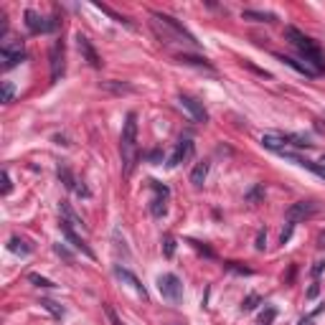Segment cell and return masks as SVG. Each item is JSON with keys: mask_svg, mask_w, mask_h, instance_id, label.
<instances>
[{"mask_svg": "<svg viewBox=\"0 0 325 325\" xmlns=\"http://www.w3.org/2000/svg\"><path fill=\"white\" fill-rule=\"evenodd\" d=\"M226 267L231 269V272H239V275H251V269H249V267H242V264H237V262H229Z\"/></svg>", "mask_w": 325, "mask_h": 325, "instance_id": "cell-35", "label": "cell"}, {"mask_svg": "<svg viewBox=\"0 0 325 325\" xmlns=\"http://www.w3.org/2000/svg\"><path fill=\"white\" fill-rule=\"evenodd\" d=\"M175 61H178V64H186V66H198V69L213 71V64H211L206 56H196V53H178Z\"/></svg>", "mask_w": 325, "mask_h": 325, "instance_id": "cell-15", "label": "cell"}, {"mask_svg": "<svg viewBox=\"0 0 325 325\" xmlns=\"http://www.w3.org/2000/svg\"><path fill=\"white\" fill-rule=\"evenodd\" d=\"M158 287H160V295L165 300H170V302H180V297H183V284H180V280L170 272L158 280Z\"/></svg>", "mask_w": 325, "mask_h": 325, "instance_id": "cell-7", "label": "cell"}, {"mask_svg": "<svg viewBox=\"0 0 325 325\" xmlns=\"http://www.w3.org/2000/svg\"><path fill=\"white\" fill-rule=\"evenodd\" d=\"M148 160H150V162H155V165H158V162L162 160V153H160V150H150V153H148Z\"/></svg>", "mask_w": 325, "mask_h": 325, "instance_id": "cell-41", "label": "cell"}, {"mask_svg": "<svg viewBox=\"0 0 325 325\" xmlns=\"http://www.w3.org/2000/svg\"><path fill=\"white\" fill-rule=\"evenodd\" d=\"M41 308H43V310H48L53 318H59V320L64 318V308H61L59 302H53V300H41Z\"/></svg>", "mask_w": 325, "mask_h": 325, "instance_id": "cell-27", "label": "cell"}, {"mask_svg": "<svg viewBox=\"0 0 325 325\" xmlns=\"http://www.w3.org/2000/svg\"><path fill=\"white\" fill-rule=\"evenodd\" d=\"M325 272V259H318L315 264H313V277H320Z\"/></svg>", "mask_w": 325, "mask_h": 325, "instance_id": "cell-38", "label": "cell"}, {"mask_svg": "<svg viewBox=\"0 0 325 325\" xmlns=\"http://www.w3.org/2000/svg\"><path fill=\"white\" fill-rule=\"evenodd\" d=\"M178 104L183 107V110L191 115V120L193 122H201V124H206L208 122V112L203 110V104L198 102V99H193V97H188V94H178Z\"/></svg>", "mask_w": 325, "mask_h": 325, "instance_id": "cell-9", "label": "cell"}, {"mask_svg": "<svg viewBox=\"0 0 325 325\" xmlns=\"http://www.w3.org/2000/svg\"><path fill=\"white\" fill-rule=\"evenodd\" d=\"M284 39L300 51V56L305 59V64H308L315 74H323V71H325V56H323L320 46L310 39V36H305V33L297 31L295 26H287V28H284Z\"/></svg>", "mask_w": 325, "mask_h": 325, "instance_id": "cell-2", "label": "cell"}, {"mask_svg": "<svg viewBox=\"0 0 325 325\" xmlns=\"http://www.w3.org/2000/svg\"><path fill=\"white\" fill-rule=\"evenodd\" d=\"M102 89H107V92H115V94H132L135 92V86L132 84H124V81H102Z\"/></svg>", "mask_w": 325, "mask_h": 325, "instance_id": "cell-19", "label": "cell"}, {"mask_svg": "<svg viewBox=\"0 0 325 325\" xmlns=\"http://www.w3.org/2000/svg\"><path fill=\"white\" fill-rule=\"evenodd\" d=\"M8 249L13 251V254H23V257H28L31 251H33V246H31L28 242L18 239V237H10V242H8Z\"/></svg>", "mask_w": 325, "mask_h": 325, "instance_id": "cell-22", "label": "cell"}, {"mask_svg": "<svg viewBox=\"0 0 325 325\" xmlns=\"http://www.w3.org/2000/svg\"><path fill=\"white\" fill-rule=\"evenodd\" d=\"M115 275H117L122 282H127L137 295H142V300H148V290H145V284H142V282H140V280L130 272V269H124V267H115Z\"/></svg>", "mask_w": 325, "mask_h": 325, "instance_id": "cell-13", "label": "cell"}, {"mask_svg": "<svg viewBox=\"0 0 325 325\" xmlns=\"http://www.w3.org/2000/svg\"><path fill=\"white\" fill-rule=\"evenodd\" d=\"M292 231H295V224L292 221H287V226H284V231L280 234V244H287L292 239Z\"/></svg>", "mask_w": 325, "mask_h": 325, "instance_id": "cell-31", "label": "cell"}, {"mask_svg": "<svg viewBox=\"0 0 325 325\" xmlns=\"http://www.w3.org/2000/svg\"><path fill=\"white\" fill-rule=\"evenodd\" d=\"M320 165H323V168H325V155H323V158H320Z\"/></svg>", "mask_w": 325, "mask_h": 325, "instance_id": "cell-45", "label": "cell"}, {"mask_svg": "<svg viewBox=\"0 0 325 325\" xmlns=\"http://www.w3.org/2000/svg\"><path fill=\"white\" fill-rule=\"evenodd\" d=\"M208 175V160H201V162H196V168L191 170V183L196 188H201L203 186V180Z\"/></svg>", "mask_w": 325, "mask_h": 325, "instance_id": "cell-18", "label": "cell"}, {"mask_svg": "<svg viewBox=\"0 0 325 325\" xmlns=\"http://www.w3.org/2000/svg\"><path fill=\"white\" fill-rule=\"evenodd\" d=\"M262 196H264V188H262V186H254V188H251V191L246 193V201H251V203H254V201H259Z\"/></svg>", "mask_w": 325, "mask_h": 325, "instance_id": "cell-33", "label": "cell"}, {"mask_svg": "<svg viewBox=\"0 0 325 325\" xmlns=\"http://www.w3.org/2000/svg\"><path fill=\"white\" fill-rule=\"evenodd\" d=\"M28 282H33L36 287H56L51 280H46V277H41V275H36V272H31V275H28Z\"/></svg>", "mask_w": 325, "mask_h": 325, "instance_id": "cell-29", "label": "cell"}, {"mask_svg": "<svg viewBox=\"0 0 325 325\" xmlns=\"http://www.w3.org/2000/svg\"><path fill=\"white\" fill-rule=\"evenodd\" d=\"M150 18H153L150 28L155 31V36H158L160 43H178V46H193V48L201 46L183 26L175 21V18H170V15H165V13H153Z\"/></svg>", "mask_w": 325, "mask_h": 325, "instance_id": "cell-1", "label": "cell"}, {"mask_svg": "<svg viewBox=\"0 0 325 325\" xmlns=\"http://www.w3.org/2000/svg\"><path fill=\"white\" fill-rule=\"evenodd\" d=\"M275 315H277V310L275 308H269L262 318H259V325H272V320H275Z\"/></svg>", "mask_w": 325, "mask_h": 325, "instance_id": "cell-34", "label": "cell"}, {"mask_svg": "<svg viewBox=\"0 0 325 325\" xmlns=\"http://www.w3.org/2000/svg\"><path fill=\"white\" fill-rule=\"evenodd\" d=\"M168 198L165 196H158V198H153V201H150V213L155 216V219H162V216H165L168 213Z\"/></svg>", "mask_w": 325, "mask_h": 325, "instance_id": "cell-23", "label": "cell"}, {"mask_svg": "<svg viewBox=\"0 0 325 325\" xmlns=\"http://www.w3.org/2000/svg\"><path fill=\"white\" fill-rule=\"evenodd\" d=\"M61 219H64V221H69L71 226H77V229H86L84 219H81V216H79L74 208L69 206V201H61Z\"/></svg>", "mask_w": 325, "mask_h": 325, "instance_id": "cell-16", "label": "cell"}, {"mask_svg": "<svg viewBox=\"0 0 325 325\" xmlns=\"http://www.w3.org/2000/svg\"><path fill=\"white\" fill-rule=\"evenodd\" d=\"M162 254H165V259H173V254H175V239L170 234L162 237Z\"/></svg>", "mask_w": 325, "mask_h": 325, "instance_id": "cell-28", "label": "cell"}, {"mask_svg": "<svg viewBox=\"0 0 325 325\" xmlns=\"http://www.w3.org/2000/svg\"><path fill=\"white\" fill-rule=\"evenodd\" d=\"M53 251H56V254H59V257H64V259H66L69 264H71V262H74V257H71V251H69V249H66L64 244H53Z\"/></svg>", "mask_w": 325, "mask_h": 325, "instance_id": "cell-32", "label": "cell"}, {"mask_svg": "<svg viewBox=\"0 0 325 325\" xmlns=\"http://www.w3.org/2000/svg\"><path fill=\"white\" fill-rule=\"evenodd\" d=\"M262 145H264L267 150L282 153V150H287V140H284V137H275V135H264V137H262Z\"/></svg>", "mask_w": 325, "mask_h": 325, "instance_id": "cell-21", "label": "cell"}, {"mask_svg": "<svg viewBox=\"0 0 325 325\" xmlns=\"http://www.w3.org/2000/svg\"><path fill=\"white\" fill-rule=\"evenodd\" d=\"M275 59L277 61H282L284 66H290V69H295L297 74H302V77H308V79H313V77H318L315 71L305 64V61H297V59H292V56H284V53H275Z\"/></svg>", "mask_w": 325, "mask_h": 325, "instance_id": "cell-14", "label": "cell"}, {"mask_svg": "<svg viewBox=\"0 0 325 325\" xmlns=\"http://www.w3.org/2000/svg\"><path fill=\"white\" fill-rule=\"evenodd\" d=\"M318 246H320V249H325V231L318 237Z\"/></svg>", "mask_w": 325, "mask_h": 325, "instance_id": "cell-43", "label": "cell"}, {"mask_svg": "<svg viewBox=\"0 0 325 325\" xmlns=\"http://www.w3.org/2000/svg\"><path fill=\"white\" fill-rule=\"evenodd\" d=\"M150 186H153V188L158 191V196H165V198L170 196V191H168V186H162V183H158V180H150Z\"/></svg>", "mask_w": 325, "mask_h": 325, "instance_id": "cell-36", "label": "cell"}, {"mask_svg": "<svg viewBox=\"0 0 325 325\" xmlns=\"http://www.w3.org/2000/svg\"><path fill=\"white\" fill-rule=\"evenodd\" d=\"M48 64H51V81H59L64 77V69H66V61H64V41H56L48 51Z\"/></svg>", "mask_w": 325, "mask_h": 325, "instance_id": "cell-8", "label": "cell"}, {"mask_svg": "<svg viewBox=\"0 0 325 325\" xmlns=\"http://www.w3.org/2000/svg\"><path fill=\"white\" fill-rule=\"evenodd\" d=\"M120 155H122V173L132 175L137 158H140V148H137V115L130 112L124 117V127L120 135Z\"/></svg>", "mask_w": 325, "mask_h": 325, "instance_id": "cell-3", "label": "cell"}, {"mask_svg": "<svg viewBox=\"0 0 325 325\" xmlns=\"http://www.w3.org/2000/svg\"><path fill=\"white\" fill-rule=\"evenodd\" d=\"M56 175H59V180L64 183V188L66 191H77V186H79V180L71 175V170H69V165H59V170H56Z\"/></svg>", "mask_w": 325, "mask_h": 325, "instance_id": "cell-20", "label": "cell"}, {"mask_svg": "<svg viewBox=\"0 0 325 325\" xmlns=\"http://www.w3.org/2000/svg\"><path fill=\"white\" fill-rule=\"evenodd\" d=\"M318 295H320V284L313 282V284H310V290H308V300H315Z\"/></svg>", "mask_w": 325, "mask_h": 325, "instance_id": "cell-40", "label": "cell"}, {"mask_svg": "<svg viewBox=\"0 0 325 325\" xmlns=\"http://www.w3.org/2000/svg\"><path fill=\"white\" fill-rule=\"evenodd\" d=\"M254 246H257V251H264V246H267V231H259V234H257V244H254Z\"/></svg>", "mask_w": 325, "mask_h": 325, "instance_id": "cell-37", "label": "cell"}, {"mask_svg": "<svg viewBox=\"0 0 325 325\" xmlns=\"http://www.w3.org/2000/svg\"><path fill=\"white\" fill-rule=\"evenodd\" d=\"M59 226H61V234H64V237H66V242H69L71 246H74L77 251H81V254H84V257H89V259H94V251H92V249H89V244H86V242H84V239L79 237V234L74 231V226H71L69 221H64V219H61V224H59Z\"/></svg>", "mask_w": 325, "mask_h": 325, "instance_id": "cell-10", "label": "cell"}, {"mask_svg": "<svg viewBox=\"0 0 325 325\" xmlns=\"http://www.w3.org/2000/svg\"><path fill=\"white\" fill-rule=\"evenodd\" d=\"M23 18H26L28 33H48V31H56V28H59L56 18H43L41 13H36V10H31V8L23 13Z\"/></svg>", "mask_w": 325, "mask_h": 325, "instance_id": "cell-4", "label": "cell"}, {"mask_svg": "<svg viewBox=\"0 0 325 325\" xmlns=\"http://www.w3.org/2000/svg\"><path fill=\"white\" fill-rule=\"evenodd\" d=\"M300 325H313V315H310V318H302V320H300Z\"/></svg>", "mask_w": 325, "mask_h": 325, "instance_id": "cell-44", "label": "cell"}, {"mask_svg": "<svg viewBox=\"0 0 325 325\" xmlns=\"http://www.w3.org/2000/svg\"><path fill=\"white\" fill-rule=\"evenodd\" d=\"M94 8H99L102 13H107L112 18V21H117V23H122V26H127V28H132V21L130 18H124V15H120V13H115L112 8H107V5H102V3H94Z\"/></svg>", "mask_w": 325, "mask_h": 325, "instance_id": "cell-24", "label": "cell"}, {"mask_svg": "<svg viewBox=\"0 0 325 325\" xmlns=\"http://www.w3.org/2000/svg\"><path fill=\"white\" fill-rule=\"evenodd\" d=\"M259 302H262V297H259V295H254V292H251V295H249V297H246V300L242 302V310H246V313H249V310H254V308H257Z\"/></svg>", "mask_w": 325, "mask_h": 325, "instance_id": "cell-30", "label": "cell"}, {"mask_svg": "<svg viewBox=\"0 0 325 325\" xmlns=\"http://www.w3.org/2000/svg\"><path fill=\"white\" fill-rule=\"evenodd\" d=\"M107 318H110V320H112V325H124V323H122V320L117 318V313H115L112 308H107Z\"/></svg>", "mask_w": 325, "mask_h": 325, "instance_id": "cell-42", "label": "cell"}, {"mask_svg": "<svg viewBox=\"0 0 325 325\" xmlns=\"http://www.w3.org/2000/svg\"><path fill=\"white\" fill-rule=\"evenodd\" d=\"M315 213H320V203L318 201H297V203H292L290 208H287V221H292V224H297V221H305V219H313Z\"/></svg>", "mask_w": 325, "mask_h": 325, "instance_id": "cell-5", "label": "cell"}, {"mask_svg": "<svg viewBox=\"0 0 325 325\" xmlns=\"http://www.w3.org/2000/svg\"><path fill=\"white\" fill-rule=\"evenodd\" d=\"M244 21H254V23H275L277 15L275 13H262V10H242Z\"/></svg>", "mask_w": 325, "mask_h": 325, "instance_id": "cell-17", "label": "cell"}, {"mask_svg": "<svg viewBox=\"0 0 325 325\" xmlns=\"http://www.w3.org/2000/svg\"><path fill=\"white\" fill-rule=\"evenodd\" d=\"M193 150H196V145H193V140H188V137H183L175 145V150L170 153V158H168V168H178L183 160H188L191 155H193Z\"/></svg>", "mask_w": 325, "mask_h": 325, "instance_id": "cell-12", "label": "cell"}, {"mask_svg": "<svg viewBox=\"0 0 325 325\" xmlns=\"http://www.w3.org/2000/svg\"><path fill=\"white\" fill-rule=\"evenodd\" d=\"M0 59H3V69H13L21 61H26V51H23V41H8L0 48Z\"/></svg>", "mask_w": 325, "mask_h": 325, "instance_id": "cell-6", "label": "cell"}, {"mask_svg": "<svg viewBox=\"0 0 325 325\" xmlns=\"http://www.w3.org/2000/svg\"><path fill=\"white\" fill-rule=\"evenodd\" d=\"M13 97H15V86H13V81H3V86H0V102H3V104H10Z\"/></svg>", "mask_w": 325, "mask_h": 325, "instance_id": "cell-26", "label": "cell"}, {"mask_svg": "<svg viewBox=\"0 0 325 325\" xmlns=\"http://www.w3.org/2000/svg\"><path fill=\"white\" fill-rule=\"evenodd\" d=\"M77 48H79V53H81V59L92 66V69H102L99 53H97V48L92 46V41H89L84 33H77Z\"/></svg>", "mask_w": 325, "mask_h": 325, "instance_id": "cell-11", "label": "cell"}, {"mask_svg": "<svg viewBox=\"0 0 325 325\" xmlns=\"http://www.w3.org/2000/svg\"><path fill=\"white\" fill-rule=\"evenodd\" d=\"M10 188H13L10 175H8V170H3V196H8V193H10Z\"/></svg>", "mask_w": 325, "mask_h": 325, "instance_id": "cell-39", "label": "cell"}, {"mask_svg": "<svg viewBox=\"0 0 325 325\" xmlns=\"http://www.w3.org/2000/svg\"><path fill=\"white\" fill-rule=\"evenodd\" d=\"M284 140H287V145H292V148H305V150L313 148V142L302 135H284Z\"/></svg>", "mask_w": 325, "mask_h": 325, "instance_id": "cell-25", "label": "cell"}]
</instances>
